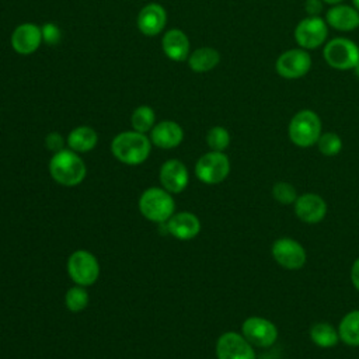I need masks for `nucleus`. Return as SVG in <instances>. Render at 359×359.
<instances>
[{"instance_id":"nucleus-26","label":"nucleus","mask_w":359,"mask_h":359,"mask_svg":"<svg viewBox=\"0 0 359 359\" xmlns=\"http://www.w3.org/2000/svg\"><path fill=\"white\" fill-rule=\"evenodd\" d=\"M65 303H66V307L73 311V313H79V311H83L87 304H88V293L87 290L77 285V286H73L70 287L67 292H66V296H65Z\"/></svg>"},{"instance_id":"nucleus-18","label":"nucleus","mask_w":359,"mask_h":359,"mask_svg":"<svg viewBox=\"0 0 359 359\" xmlns=\"http://www.w3.org/2000/svg\"><path fill=\"white\" fill-rule=\"evenodd\" d=\"M325 22L338 31H353L359 27V11L353 6L334 4L325 13Z\"/></svg>"},{"instance_id":"nucleus-7","label":"nucleus","mask_w":359,"mask_h":359,"mask_svg":"<svg viewBox=\"0 0 359 359\" xmlns=\"http://www.w3.org/2000/svg\"><path fill=\"white\" fill-rule=\"evenodd\" d=\"M230 172V160L223 151H209L199 157L195 164V174L199 181L215 185L227 178Z\"/></svg>"},{"instance_id":"nucleus-17","label":"nucleus","mask_w":359,"mask_h":359,"mask_svg":"<svg viewBox=\"0 0 359 359\" xmlns=\"http://www.w3.org/2000/svg\"><path fill=\"white\" fill-rule=\"evenodd\" d=\"M167 21V14L163 6L150 3L144 6L137 15V28L147 36L157 35L163 31Z\"/></svg>"},{"instance_id":"nucleus-1","label":"nucleus","mask_w":359,"mask_h":359,"mask_svg":"<svg viewBox=\"0 0 359 359\" xmlns=\"http://www.w3.org/2000/svg\"><path fill=\"white\" fill-rule=\"evenodd\" d=\"M111 151L121 163L137 165L146 161L150 154V139L144 133L126 130L112 139Z\"/></svg>"},{"instance_id":"nucleus-22","label":"nucleus","mask_w":359,"mask_h":359,"mask_svg":"<svg viewBox=\"0 0 359 359\" xmlns=\"http://www.w3.org/2000/svg\"><path fill=\"white\" fill-rule=\"evenodd\" d=\"M220 62V53L210 46L198 48L188 56V65L191 70L196 73H205L215 69Z\"/></svg>"},{"instance_id":"nucleus-19","label":"nucleus","mask_w":359,"mask_h":359,"mask_svg":"<svg viewBox=\"0 0 359 359\" xmlns=\"http://www.w3.org/2000/svg\"><path fill=\"white\" fill-rule=\"evenodd\" d=\"M184 139L182 128L174 121H163L153 126L150 140L160 149H174Z\"/></svg>"},{"instance_id":"nucleus-21","label":"nucleus","mask_w":359,"mask_h":359,"mask_svg":"<svg viewBox=\"0 0 359 359\" xmlns=\"http://www.w3.org/2000/svg\"><path fill=\"white\" fill-rule=\"evenodd\" d=\"M98 142L97 132L90 126H77L67 136V146L76 153H87Z\"/></svg>"},{"instance_id":"nucleus-8","label":"nucleus","mask_w":359,"mask_h":359,"mask_svg":"<svg viewBox=\"0 0 359 359\" xmlns=\"http://www.w3.org/2000/svg\"><path fill=\"white\" fill-rule=\"evenodd\" d=\"M327 36L328 24L320 15H307L306 18L300 20L294 28V41L299 48H303L306 50L320 48L321 45H324Z\"/></svg>"},{"instance_id":"nucleus-14","label":"nucleus","mask_w":359,"mask_h":359,"mask_svg":"<svg viewBox=\"0 0 359 359\" xmlns=\"http://www.w3.org/2000/svg\"><path fill=\"white\" fill-rule=\"evenodd\" d=\"M294 213L304 223H320L327 215V202L313 192L299 195L294 202Z\"/></svg>"},{"instance_id":"nucleus-5","label":"nucleus","mask_w":359,"mask_h":359,"mask_svg":"<svg viewBox=\"0 0 359 359\" xmlns=\"http://www.w3.org/2000/svg\"><path fill=\"white\" fill-rule=\"evenodd\" d=\"M323 56L335 70H352L359 65V46L352 39L338 36L325 43Z\"/></svg>"},{"instance_id":"nucleus-34","label":"nucleus","mask_w":359,"mask_h":359,"mask_svg":"<svg viewBox=\"0 0 359 359\" xmlns=\"http://www.w3.org/2000/svg\"><path fill=\"white\" fill-rule=\"evenodd\" d=\"M324 3H327V4H331V6H334V4H339L342 0H323Z\"/></svg>"},{"instance_id":"nucleus-3","label":"nucleus","mask_w":359,"mask_h":359,"mask_svg":"<svg viewBox=\"0 0 359 359\" xmlns=\"http://www.w3.org/2000/svg\"><path fill=\"white\" fill-rule=\"evenodd\" d=\"M321 119L311 109L297 111L287 126V135L297 147H310L317 143L321 132Z\"/></svg>"},{"instance_id":"nucleus-15","label":"nucleus","mask_w":359,"mask_h":359,"mask_svg":"<svg viewBox=\"0 0 359 359\" xmlns=\"http://www.w3.org/2000/svg\"><path fill=\"white\" fill-rule=\"evenodd\" d=\"M42 42L41 28L31 22L20 24L11 35V46L20 55L34 53Z\"/></svg>"},{"instance_id":"nucleus-20","label":"nucleus","mask_w":359,"mask_h":359,"mask_svg":"<svg viewBox=\"0 0 359 359\" xmlns=\"http://www.w3.org/2000/svg\"><path fill=\"white\" fill-rule=\"evenodd\" d=\"M161 48L165 56L174 62H182L189 56V39L181 29H170L161 39Z\"/></svg>"},{"instance_id":"nucleus-30","label":"nucleus","mask_w":359,"mask_h":359,"mask_svg":"<svg viewBox=\"0 0 359 359\" xmlns=\"http://www.w3.org/2000/svg\"><path fill=\"white\" fill-rule=\"evenodd\" d=\"M41 34H42V41L46 42L48 45H56V43H59V41L62 38L59 27L53 22L43 24L41 27Z\"/></svg>"},{"instance_id":"nucleus-13","label":"nucleus","mask_w":359,"mask_h":359,"mask_svg":"<svg viewBox=\"0 0 359 359\" xmlns=\"http://www.w3.org/2000/svg\"><path fill=\"white\" fill-rule=\"evenodd\" d=\"M158 180L163 188L170 194L182 192L189 181V174L185 164L177 158L167 160L158 172Z\"/></svg>"},{"instance_id":"nucleus-9","label":"nucleus","mask_w":359,"mask_h":359,"mask_svg":"<svg viewBox=\"0 0 359 359\" xmlns=\"http://www.w3.org/2000/svg\"><path fill=\"white\" fill-rule=\"evenodd\" d=\"M311 69V56L303 48H292L280 53L275 62L276 73L286 79L294 80L306 76Z\"/></svg>"},{"instance_id":"nucleus-27","label":"nucleus","mask_w":359,"mask_h":359,"mask_svg":"<svg viewBox=\"0 0 359 359\" xmlns=\"http://www.w3.org/2000/svg\"><path fill=\"white\" fill-rule=\"evenodd\" d=\"M317 147H318V151L327 157H332V156H337L341 149H342V140L341 137L334 133V132H325V133H321L318 140H317Z\"/></svg>"},{"instance_id":"nucleus-2","label":"nucleus","mask_w":359,"mask_h":359,"mask_svg":"<svg viewBox=\"0 0 359 359\" xmlns=\"http://www.w3.org/2000/svg\"><path fill=\"white\" fill-rule=\"evenodd\" d=\"M49 174L63 187H76L86 178L87 168L76 151L72 149H63L53 153L49 160Z\"/></svg>"},{"instance_id":"nucleus-33","label":"nucleus","mask_w":359,"mask_h":359,"mask_svg":"<svg viewBox=\"0 0 359 359\" xmlns=\"http://www.w3.org/2000/svg\"><path fill=\"white\" fill-rule=\"evenodd\" d=\"M351 280H352V285L355 286V289L359 290V258H356L355 262L352 264V268H351Z\"/></svg>"},{"instance_id":"nucleus-4","label":"nucleus","mask_w":359,"mask_h":359,"mask_svg":"<svg viewBox=\"0 0 359 359\" xmlns=\"http://www.w3.org/2000/svg\"><path fill=\"white\" fill-rule=\"evenodd\" d=\"M175 209V202L164 188H149L139 198V210L150 222L165 223Z\"/></svg>"},{"instance_id":"nucleus-24","label":"nucleus","mask_w":359,"mask_h":359,"mask_svg":"<svg viewBox=\"0 0 359 359\" xmlns=\"http://www.w3.org/2000/svg\"><path fill=\"white\" fill-rule=\"evenodd\" d=\"M310 339L320 348H332L339 341V334L335 327L328 323H316L310 328Z\"/></svg>"},{"instance_id":"nucleus-10","label":"nucleus","mask_w":359,"mask_h":359,"mask_svg":"<svg viewBox=\"0 0 359 359\" xmlns=\"http://www.w3.org/2000/svg\"><path fill=\"white\" fill-rule=\"evenodd\" d=\"M243 337L252 345L258 348L271 346L278 339V328L268 318L252 316L244 320L241 324Z\"/></svg>"},{"instance_id":"nucleus-32","label":"nucleus","mask_w":359,"mask_h":359,"mask_svg":"<svg viewBox=\"0 0 359 359\" xmlns=\"http://www.w3.org/2000/svg\"><path fill=\"white\" fill-rule=\"evenodd\" d=\"M323 6H324L323 0H306L304 10L307 15L316 17V15H320V13L323 11Z\"/></svg>"},{"instance_id":"nucleus-12","label":"nucleus","mask_w":359,"mask_h":359,"mask_svg":"<svg viewBox=\"0 0 359 359\" xmlns=\"http://www.w3.org/2000/svg\"><path fill=\"white\" fill-rule=\"evenodd\" d=\"M216 356L217 359H255V352L243 334L229 331L216 341Z\"/></svg>"},{"instance_id":"nucleus-23","label":"nucleus","mask_w":359,"mask_h":359,"mask_svg":"<svg viewBox=\"0 0 359 359\" xmlns=\"http://www.w3.org/2000/svg\"><path fill=\"white\" fill-rule=\"evenodd\" d=\"M339 339L349 346H359V310L346 313L338 325Z\"/></svg>"},{"instance_id":"nucleus-31","label":"nucleus","mask_w":359,"mask_h":359,"mask_svg":"<svg viewBox=\"0 0 359 359\" xmlns=\"http://www.w3.org/2000/svg\"><path fill=\"white\" fill-rule=\"evenodd\" d=\"M63 144H65V140L62 137L60 133L57 132H50L46 135L45 137V146L48 150L53 151V153H57L60 150H63Z\"/></svg>"},{"instance_id":"nucleus-6","label":"nucleus","mask_w":359,"mask_h":359,"mask_svg":"<svg viewBox=\"0 0 359 359\" xmlns=\"http://www.w3.org/2000/svg\"><path fill=\"white\" fill-rule=\"evenodd\" d=\"M67 273L76 285L90 286L100 276V264L90 251L77 250L67 259Z\"/></svg>"},{"instance_id":"nucleus-11","label":"nucleus","mask_w":359,"mask_h":359,"mask_svg":"<svg viewBox=\"0 0 359 359\" xmlns=\"http://www.w3.org/2000/svg\"><path fill=\"white\" fill-rule=\"evenodd\" d=\"M273 259L286 269H300L306 264L307 254L304 247L294 238L282 237L273 241L271 247Z\"/></svg>"},{"instance_id":"nucleus-16","label":"nucleus","mask_w":359,"mask_h":359,"mask_svg":"<svg viewBox=\"0 0 359 359\" xmlns=\"http://www.w3.org/2000/svg\"><path fill=\"white\" fill-rule=\"evenodd\" d=\"M167 233L174 236L178 240L187 241L196 237L201 231V222L198 216L191 212L174 213L167 222Z\"/></svg>"},{"instance_id":"nucleus-25","label":"nucleus","mask_w":359,"mask_h":359,"mask_svg":"<svg viewBox=\"0 0 359 359\" xmlns=\"http://www.w3.org/2000/svg\"><path fill=\"white\" fill-rule=\"evenodd\" d=\"M154 121H156L154 111L147 105L137 107L133 111L132 118H130L133 129L136 132H140V133H146V132L151 130L153 126H154Z\"/></svg>"},{"instance_id":"nucleus-29","label":"nucleus","mask_w":359,"mask_h":359,"mask_svg":"<svg viewBox=\"0 0 359 359\" xmlns=\"http://www.w3.org/2000/svg\"><path fill=\"white\" fill-rule=\"evenodd\" d=\"M272 196L276 202L282 205H290L294 203L297 199V191L296 188L286 181H278L272 187Z\"/></svg>"},{"instance_id":"nucleus-28","label":"nucleus","mask_w":359,"mask_h":359,"mask_svg":"<svg viewBox=\"0 0 359 359\" xmlns=\"http://www.w3.org/2000/svg\"><path fill=\"white\" fill-rule=\"evenodd\" d=\"M206 143L212 151H223L230 144V133L223 126H213L206 135Z\"/></svg>"},{"instance_id":"nucleus-35","label":"nucleus","mask_w":359,"mask_h":359,"mask_svg":"<svg viewBox=\"0 0 359 359\" xmlns=\"http://www.w3.org/2000/svg\"><path fill=\"white\" fill-rule=\"evenodd\" d=\"M352 3H353V7L359 11V0H352Z\"/></svg>"}]
</instances>
